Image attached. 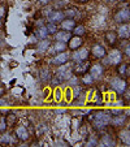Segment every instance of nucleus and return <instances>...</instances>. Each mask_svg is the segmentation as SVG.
Masks as SVG:
<instances>
[{"label":"nucleus","instance_id":"nucleus-23","mask_svg":"<svg viewBox=\"0 0 130 147\" xmlns=\"http://www.w3.org/2000/svg\"><path fill=\"white\" fill-rule=\"evenodd\" d=\"M82 83H85V85H89V86L94 83V78L91 77V74H90V73L86 72L85 74H82Z\"/></svg>","mask_w":130,"mask_h":147},{"label":"nucleus","instance_id":"nucleus-42","mask_svg":"<svg viewBox=\"0 0 130 147\" xmlns=\"http://www.w3.org/2000/svg\"><path fill=\"white\" fill-rule=\"evenodd\" d=\"M0 26H1V21H0Z\"/></svg>","mask_w":130,"mask_h":147},{"label":"nucleus","instance_id":"nucleus-10","mask_svg":"<svg viewBox=\"0 0 130 147\" xmlns=\"http://www.w3.org/2000/svg\"><path fill=\"white\" fill-rule=\"evenodd\" d=\"M68 59H69V53L63 51V52H59L57 55L52 59V64H55V65L65 64V63H68Z\"/></svg>","mask_w":130,"mask_h":147},{"label":"nucleus","instance_id":"nucleus-16","mask_svg":"<svg viewBox=\"0 0 130 147\" xmlns=\"http://www.w3.org/2000/svg\"><path fill=\"white\" fill-rule=\"evenodd\" d=\"M70 39L69 31H56L55 33V40L56 42H63V43H68Z\"/></svg>","mask_w":130,"mask_h":147},{"label":"nucleus","instance_id":"nucleus-17","mask_svg":"<svg viewBox=\"0 0 130 147\" xmlns=\"http://www.w3.org/2000/svg\"><path fill=\"white\" fill-rule=\"evenodd\" d=\"M61 28H63V30H68V31H72L73 29H74L75 26V21L73 18H64L63 21H61Z\"/></svg>","mask_w":130,"mask_h":147},{"label":"nucleus","instance_id":"nucleus-5","mask_svg":"<svg viewBox=\"0 0 130 147\" xmlns=\"http://www.w3.org/2000/svg\"><path fill=\"white\" fill-rule=\"evenodd\" d=\"M122 61V52L120 50H113L109 52L107 59V63L111 65H119Z\"/></svg>","mask_w":130,"mask_h":147},{"label":"nucleus","instance_id":"nucleus-9","mask_svg":"<svg viewBox=\"0 0 130 147\" xmlns=\"http://www.w3.org/2000/svg\"><path fill=\"white\" fill-rule=\"evenodd\" d=\"M16 137L20 139V141H28L30 134H29V130L26 129V126L24 125H20L16 128Z\"/></svg>","mask_w":130,"mask_h":147},{"label":"nucleus","instance_id":"nucleus-15","mask_svg":"<svg viewBox=\"0 0 130 147\" xmlns=\"http://www.w3.org/2000/svg\"><path fill=\"white\" fill-rule=\"evenodd\" d=\"M113 119H111V124L113 126H121V125L125 124L126 121V115H122V113H119V115H113Z\"/></svg>","mask_w":130,"mask_h":147},{"label":"nucleus","instance_id":"nucleus-25","mask_svg":"<svg viewBox=\"0 0 130 147\" xmlns=\"http://www.w3.org/2000/svg\"><path fill=\"white\" fill-rule=\"evenodd\" d=\"M77 9L75 8H69V9H67V11L64 12V14L68 17V18H74L75 16H77Z\"/></svg>","mask_w":130,"mask_h":147},{"label":"nucleus","instance_id":"nucleus-4","mask_svg":"<svg viewBox=\"0 0 130 147\" xmlns=\"http://www.w3.org/2000/svg\"><path fill=\"white\" fill-rule=\"evenodd\" d=\"M115 21L117 24H124V22L130 21V9L129 8L119 9L116 12V14H115Z\"/></svg>","mask_w":130,"mask_h":147},{"label":"nucleus","instance_id":"nucleus-37","mask_svg":"<svg viewBox=\"0 0 130 147\" xmlns=\"http://www.w3.org/2000/svg\"><path fill=\"white\" fill-rule=\"evenodd\" d=\"M124 113L126 115V117H130V108H129V109H126V111H125Z\"/></svg>","mask_w":130,"mask_h":147},{"label":"nucleus","instance_id":"nucleus-38","mask_svg":"<svg viewBox=\"0 0 130 147\" xmlns=\"http://www.w3.org/2000/svg\"><path fill=\"white\" fill-rule=\"evenodd\" d=\"M126 74H127V76H130V64L126 67Z\"/></svg>","mask_w":130,"mask_h":147},{"label":"nucleus","instance_id":"nucleus-11","mask_svg":"<svg viewBox=\"0 0 130 147\" xmlns=\"http://www.w3.org/2000/svg\"><path fill=\"white\" fill-rule=\"evenodd\" d=\"M91 53L96 59H103V57H105V55H107V51H105V48L103 47L102 45H94L91 48Z\"/></svg>","mask_w":130,"mask_h":147},{"label":"nucleus","instance_id":"nucleus-20","mask_svg":"<svg viewBox=\"0 0 130 147\" xmlns=\"http://www.w3.org/2000/svg\"><path fill=\"white\" fill-rule=\"evenodd\" d=\"M35 35L38 36V38H40V39H46V38L48 36V30H47V28H46V26H40L39 29H36Z\"/></svg>","mask_w":130,"mask_h":147},{"label":"nucleus","instance_id":"nucleus-27","mask_svg":"<svg viewBox=\"0 0 130 147\" xmlns=\"http://www.w3.org/2000/svg\"><path fill=\"white\" fill-rule=\"evenodd\" d=\"M73 33H74V35H78V36H82L83 34H85V28H83L82 25H78V26H74V29H73Z\"/></svg>","mask_w":130,"mask_h":147},{"label":"nucleus","instance_id":"nucleus-33","mask_svg":"<svg viewBox=\"0 0 130 147\" xmlns=\"http://www.w3.org/2000/svg\"><path fill=\"white\" fill-rule=\"evenodd\" d=\"M122 94H124L125 99H126V100H130V87H126V89H125V91L122 92Z\"/></svg>","mask_w":130,"mask_h":147},{"label":"nucleus","instance_id":"nucleus-7","mask_svg":"<svg viewBox=\"0 0 130 147\" xmlns=\"http://www.w3.org/2000/svg\"><path fill=\"white\" fill-rule=\"evenodd\" d=\"M89 67H90V63H87V60H83V61H78L77 64L74 67V74L75 76H82L85 74L87 70H89Z\"/></svg>","mask_w":130,"mask_h":147},{"label":"nucleus","instance_id":"nucleus-14","mask_svg":"<svg viewBox=\"0 0 130 147\" xmlns=\"http://www.w3.org/2000/svg\"><path fill=\"white\" fill-rule=\"evenodd\" d=\"M64 17H65V14H64V12H60V11H53L52 13H50V16H48V20H50V22H61L64 20Z\"/></svg>","mask_w":130,"mask_h":147},{"label":"nucleus","instance_id":"nucleus-41","mask_svg":"<svg viewBox=\"0 0 130 147\" xmlns=\"http://www.w3.org/2000/svg\"><path fill=\"white\" fill-rule=\"evenodd\" d=\"M108 1H115V0H108Z\"/></svg>","mask_w":130,"mask_h":147},{"label":"nucleus","instance_id":"nucleus-31","mask_svg":"<svg viewBox=\"0 0 130 147\" xmlns=\"http://www.w3.org/2000/svg\"><path fill=\"white\" fill-rule=\"evenodd\" d=\"M100 143H102V144H111V146H113L115 142L112 141L109 136H104V137L102 138V141H100Z\"/></svg>","mask_w":130,"mask_h":147},{"label":"nucleus","instance_id":"nucleus-3","mask_svg":"<svg viewBox=\"0 0 130 147\" xmlns=\"http://www.w3.org/2000/svg\"><path fill=\"white\" fill-rule=\"evenodd\" d=\"M111 87L117 92V94H122L125 91V89L127 87V83L124 78L115 77L111 80Z\"/></svg>","mask_w":130,"mask_h":147},{"label":"nucleus","instance_id":"nucleus-2","mask_svg":"<svg viewBox=\"0 0 130 147\" xmlns=\"http://www.w3.org/2000/svg\"><path fill=\"white\" fill-rule=\"evenodd\" d=\"M73 76V67L68 63L59 65L57 70H56V78H59L60 81H67L70 80Z\"/></svg>","mask_w":130,"mask_h":147},{"label":"nucleus","instance_id":"nucleus-22","mask_svg":"<svg viewBox=\"0 0 130 147\" xmlns=\"http://www.w3.org/2000/svg\"><path fill=\"white\" fill-rule=\"evenodd\" d=\"M67 48V43H63V42H55L53 45V51L55 52H63Z\"/></svg>","mask_w":130,"mask_h":147},{"label":"nucleus","instance_id":"nucleus-24","mask_svg":"<svg viewBox=\"0 0 130 147\" xmlns=\"http://www.w3.org/2000/svg\"><path fill=\"white\" fill-rule=\"evenodd\" d=\"M48 46H50V40H47V39H43V40L40 42L38 45V50L40 51V52H46L48 48Z\"/></svg>","mask_w":130,"mask_h":147},{"label":"nucleus","instance_id":"nucleus-6","mask_svg":"<svg viewBox=\"0 0 130 147\" xmlns=\"http://www.w3.org/2000/svg\"><path fill=\"white\" fill-rule=\"evenodd\" d=\"M117 38L120 39H129L130 38V24L124 22L117 29Z\"/></svg>","mask_w":130,"mask_h":147},{"label":"nucleus","instance_id":"nucleus-29","mask_svg":"<svg viewBox=\"0 0 130 147\" xmlns=\"http://www.w3.org/2000/svg\"><path fill=\"white\" fill-rule=\"evenodd\" d=\"M7 122H5V117L4 116H0V133H4L7 130Z\"/></svg>","mask_w":130,"mask_h":147},{"label":"nucleus","instance_id":"nucleus-34","mask_svg":"<svg viewBox=\"0 0 130 147\" xmlns=\"http://www.w3.org/2000/svg\"><path fill=\"white\" fill-rule=\"evenodd\" d=\"M4 94H5V86L0 83V98H3Z\"/></svg>","mask_w":130,"mask_h":147},{"label":"nucleus","instance_id":"nucleus-44","mask_svg":"<svg viewBox=\"0 0 130 147\" xmlns=\"http://www.w3.org/2000/svg\"><path fill=\"white\" fill-rule=\"evenodd\" d=\"M0 45H1V40H0Z\"/></svg>","mask_w":130,"mask_h":147},{"label":"nucleus","instance_id":"nucleus-39","mask_svg":"<svg viewBox=\"0 0 130 147\" xmlns=\"http://www.w3.org/2000/svg\"><path fill=\"white\" fill-rule=\"evenodd\" d=\"M39 1H40V3H43V4H47V3H50L51 0H39Z\"/></svg>","mask_w":130,"mask_h":147},{"label":"nucleus","instance_id":"nucleus-12","mask_svg":"<svg viewBox=\"0 0 130 147\" xmlns=\"http://www.w3.org/2000/svg\"><path fill=\"white\" fill-rule=\"evenodd\" d=\"M82 45H83V40H82V38L78 35L70 36V39L68 40V46H69L70 50H78Z\"/></svg>","mask_w":130,"mask_h":147},{"label":"nucleus","instance_id":"nucleus-28","mask_svg":"<svg viewBox=\"0 0 130 147\" xmlns=\"http://www.w3.org/2000/svg\"><path fill=\"white\" fill-rule=\"evenodd\" d=\"M0 143H11V136H9V134H7L5 131H4L3 134H1V136H0Z\"/></svg>","mask_w":130,"mask_h":147},{"label":"nucleus","instance_id":"nucleus-19","mask_svg":"<svg viewBox=\"0 0 130 147\" xmlns=\"http://www.w3.org/2000/svg\"><path fill=\"white\" fill-rule=\"evenodd\" d=\"M105 39L111 46H115V43L117 42V33L116 31H107L105 34Z\"/></svg>","mask_w":130,"mask_h":147},{"label":"nucleus","instance_id":"nucleus-30","mask_svg":"<svg viewBox=\"0 0 130 147\" xmlns=\"http://www.w3.org/2000/svg\"><path fill=\"white\" fill-rule=\"evenodd\" d=\"M46 28H47V30H48V34H55L56 31H57V28H56V25L53 22L47 24V25H46Z\"/></svg>","mask_w":130,"mask_h":147},{"label":"nucleus","instance_id":"nucleus-1","mask_svg":"<svg viewBox=\"0 0 130 147\" xmlns=\"http://www.w3.org/2000/svg\"><path fill=\"white\" fill-rule=\"evenodd\" d=\"M92 125L96 130H102V129L107 128L111 124V112L108 111H98L95 115H92Z\"/></svg>","mask_w":130,"mask_h":147},{"label":"nucleus","instance_id":"nucleus-36","mask_svg":"<svg viewBox=\"0 0 130 147\" xmlns=\"http://www.w3.org/2000/svg\"><path fill=\"white\" fill-rule=\"evenodd\" d=\"M125 55H126L127 57H130V45H127L126 48H125Z\"/></svg>","mask_w":130,"mask_h":147},{"label":"nucleus","instance_id":"nucleus-8","mask_svg":"<svg viewBox=\"0 0 130 147\" xmlns=\"http://www.w3.org/2000/svg\"><path fill=\"white\" fill-rule=\"evenodd\" d=\"M90 74H91V77L94 78V80H99L100 77L103 76V73H104V68H103L102 64H94L90 67Z\"/></svg>","mask_w":130,"mask_h":147},{"label":"nucleus","instance_id":"nucleus-26","mask_svg":"<svg viewBox=\"0 0 130 147\" xmlns=\"http://www.w3.org/2000/svg\"><path fill=\"white\" fill-rule=\"evenodd\" d=\"M40 78H42V81H43V82H47V81H50V80H51V73H50V70H48V69L42 70Z\"/></svg>","mask_w":130,"mask_h":147},{"label":"nucleus","instance_id":"nucleus-32","mask_svg":"<svg viewBox=\"0 0 130 147\" xmlns=\"http://www.w3.org/2000/svg\"><path fill=\"white\" fill-rule=\"evenodd\" d=\"M126 64H124V63H120L119 64V68H117V72L120 73V74H126Z\"/></svg>","mask_w":130,"mask_h":147},{"label":"nucleus","instance_id":"nucleus-18","mask_svg":"<svg viewBox=\"0 0 130 147\" xmlns=\"http://www.w3.org/2000/svg\"><path fill=\"white\" fill-rule=\"evenodd\" d=\"M119 138L122 143L130 146V129H122L119 131Z\"/></svg>","mask_w":130,"mask_h":147},{"label":"nucleus","instance_id":"nucleus-40","mask_svg":"<svg viewBox=\"0 0 130 147\" xmlns=\"http://www.w3.org/2000/svg\"><path fill=\"white\" fill-rule=\"evenodd\" d=\"M78 1H81V3H86V1H89V0H78Z\"/></svg>","mask_w":130,"mask_h":147},{"label":"nucleus","instance_id":"nucleus-21","mask_svg":"<svg viewBox=\"0 0 130 147\" xmlns=\"http://www.w3.org/2000/svg\"><path fill=\"white\" fill-rule=\"evenodd\" d=\"M5 122H7L8 126H14L16 122H17V116L14 113H9L8 116L5 117Z\"/></svg>","mask_w":130,"mask_h":147},{"label":"nucleus","instance_id":"nucleus-35","mask_svg":"<svg viewBox=\"0 0 130 147\" xmlns=\"http://www.w3.org/2000/svg\"><path fill=\"white\" fill-rule=\"evenodd\" d=\"M4 16H5V7L0 5V18H3Z\"/></svg>","mask_w":130,"mask_h":147},{"label":"nucleus","instance_id":"nucleus-13","mask_svg":"<svg viewBox=\"0 0 130 147\" xmlns=\"http://www.w3.org/2000/svg\"><path fill=\"white\" fill-rule=\"evenodd\" d=\"M89 53L90 52H89V50H87V48H79L77 52H74L73 59H74L75 63H78V61H83V60H87Z\"/></svg>","mask_w":130,"mask_h":147},{"label":"nucleus","instance_id":"nucleus-43","mask_svg":"<svg viewBox=\"0 0 130 147\" xmlns=\"http://www.w3.org/2000/svg\"><path fill=\"white\" fill-rule=\"evenodd\" d=\"M120 1H125V0H120Z\"/></svg>","mask_w":130,"mask_h":147}]
</instances>
